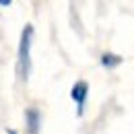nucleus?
Returning <instances> with one entry per match:
<instances>
[{"instance_id":"obj_5","label":"nucleus","mask_w":134,"mask_h":134,"mask_svg":"<svg viewBox=\"0 0 134 134\" xmlns=\"http://www.w3.org/2000/svg\"><path fill=\"white\" fill-rule=\"evenodd\" d=\"M0 6H10V0H0Z\"/></svg>"},{"instance_id":"obj_4","label":"nucleus","mask_w":134,"mask_h":134,"mask_svg":"<svg viewBox=\"0 0 134 134\" xmlns=\"http://www.w3.org/2000/svg\"><path fill=\"white\" fill-rule=\"evenodd\" d=\"M122 56H118V54H109V52H105L103 56H101V66H105V68H116V66H120L122 64Z\"/></svg>"},{"instance_id":"obj_1","label":"nucleus","mask_w":134,"mask_h":134,"mask_svg":"<svg viewBox=\"0 0 134 134\" xmlns=\"http://www.w3.org/2000/svg\"><path fill=\"white\" fill-rule=\"evenodd\" d=\"M31 41H33V25H27L21 33L17 54V74L21 81H27L31 74Z\"/></svg>"},{"instance_id":"obj_3","label":"nucleus","mask_w":134,"mask_h":134,"mask_svg":"<svg viewBox=\"0 0 134 134\" xmlns=\"http://www.w3.org/2000/svg\"><path fill=\"white\" fill-rule=\"evenodd\" d=\"M25 122H27V132L29 134H39L41 114H39L37 107H27V109H25Z\"/></svg>"},{"instance_id":"obj_6","label":"nucleus","mask_w":134,"mask_h":134,"mask_svg":"<svg viewBox=\"0 0 134 134\" xmlns=\"http://www.w3.org/2000/svg\"><path fill=\"white\" fill-rule=\"evenodd\" d=\"M6 134H19L17 130H10V128H6Z\"/></svg>"},{"instance_id":"obj_2","label":"nucleus","mask_w":134,"mask_h":134,"mask_svg":"<svg viewBox=\"0 0 134 134\" xmlns=\"http://www.w3.org/2000/svg\"><path fill=\"white\" fill-rule=\"evenodd\" d=\"M70 97H72V101L76 103V107H79V116H83L85 111V101H87V97H89V85L85 83V81H79V83L72 85V91H70Z\"/></svg>"}]
</instances>
